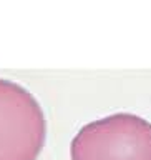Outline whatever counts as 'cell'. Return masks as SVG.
<instances>
[{
  "label": "cell",
  "instance_id": "cell-1",
  "mask_svg": "<svg viewBox=\"0 0 151 160\" xmlns=\"http://www.w3.org/2000/svg\"><path fill=\"white\" fill-rule=\"evenodd\" d=\"M72 160H151V123L120 112L83 125L70 145Z\"/></svg>",
  "mask_w": 151,
  "mask_h": 160
},
{
  "label": "cell",
  "instance_id": "cell-2",
  "mask_svg": "<svg viewBox=\"0 0 151 160\" xmlns=\"http://www.w3.org/2000/svg\"><path fill=\"white\" fill-rule=\"evenodd\" d=\"M45 138L38 100L20 83L0 78V160H37Z\"/></svg>",
  "mask_w": 151,
  "mask_h": 160
}]
</instances>
